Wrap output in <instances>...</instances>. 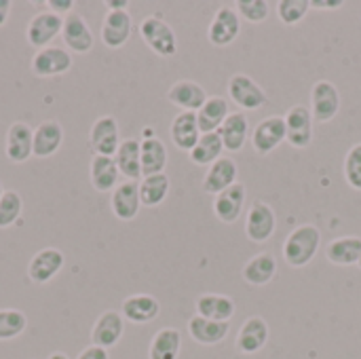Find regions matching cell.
<instances>
[{
	"label": "cell",
	"mask_w": 361,
	"mask_h": 359,
	"mask_svg": "<svg viewBox=\"0 0 361 359\" xmlns=\"http://www.w3.org/2000/svg\"><path fill=\"white\" fill-rule=\"evenodd\" d=\"M319 243H322V231L313 224H302L288 235L283 243V260L292 269H302L317 256Z\"/></svg>",
	"instance_id": "obj_1"
},
{
	"label": "cell",
	"mask_w": 361,
	"mask_h": 359,
	"mask_svg": "<svg viewBox=\"0 0 361 359\" xmlns=\"http://www.w3.org/2000/svg\"><path fill=\"white\" fill-rule=\"evenodd\" d=\"M140 36L144 38L148 49L161 57H171L178 51V36L161 15H148L146 19H142Z\"/></svg>",
	"instance_id": "obj_2"
},
{
	"label": "cell",
	"mask_w": 361,
	"mask_h": 359,
	"mask_svg": "<svg viewBox=\"0 0 361 359\" xmlns=\"http://www.w3.org/2000/svg\"><path fill=\"white\" fill-rule=\"evenodd\" d=\"M226 91H228V97L241 110H258V108L267 106V102H269L267 91L250 74H233Z\"/></svg>",
	"instance_id": "obj_3"
},
{
	"label": "cell",
	"mask_w": 361,
	"mask_h": 359,
	"mask_svg": "<svg viewBox=\"0 0 361 359\" xmlns=\"http://www.w3.org/2000/svg\"><path fill=\"white\" fill-rule=\"evenodd\" d=\"M32 72L40 78H51V76H61L72 68V55L63 47H44L38 49L36 55L32 57L30 63Z\"/></svg>",
	"instance_id": "obj_4"
},
{
	"label": "cell",
	"mask_w": 361,
	"mask_h": 359,
	"mask_svg": "<svg viewBox=\"0 0 361 359\" xmlns=\"http://www.w3.org/2000/svg\"><path fill=\"white\" fill-rule=\"evenodd\" d=\"M241 32V17L235 6H220L207 28V38L214 47H228Z\"/></svg>",
	"instance_id": "obj_5"
},
{
	"label": "cell",
	"mask_w": 361,
	"mask_h": 359,
	"mask_svg": "<svg viewBox=\"0 0 361 359\" xmlns=\"http://www.w3.org/2000/svg\"><path fill=\"white\" fill-rule=\"evenodd\" d=\"M341 110V93L334 83L317 80L311 89V114L317 123H330Z\"/></svg>",
	"instance_id": "obj_6"
},
{
	"label": "cell",
	"mask_w": 361,
	"mask_h": 359,
	"mask_svg": "<svg viewBox=\"0 0 361 359\" xmlns=\"http://www.w3.org/2000/svg\"><path fill=\"white\" fill-rule=\"evenodd\" d=\"M277 229V216L275 209L264 203V201H256L245 218V235L250 241L254 243H264L275 235Z\"/></svg>",
	"instance_id": "obj_7"
},
{
	"label": "cell",
	"mask_w": 361,
	"mask_h": 359,
	"mask_svg": "<svg viewBox=\"0 0 361 359\" xmlns=\"http://www.w3.org/2000/svg\"><path fill=\"white\" fill-rule=\"evenodd\" d=\"M61 28H63V17L61 15L51 13V11H40L27 21L25 38H27V42L32 47L44 49V47H49V42L57 34H61Z\"/></svg>",
	"instance_id": "obj_8"
},
{
	"label": "cell",
	"mask_w": 361,
	"mask_h": 359,
	"mask_svg": "<svg viewBox=\"0 0 361 359\" xmlns=\"http://www.w3.org/2000/svg\"><path fill=\"white\" fill-rule=\"evenodd\" d=\"M288 138L286 131V118L283 116H267L262 118L254 133H252V146L258 154H271L281 146V142Z\"/></svg>",
	"instance_id": "obj_9"
},
{
	"label": "cell",
	"mask_w": 361,
	"mask_h": 359,
	"mask_svg": "<svg viewBox=\"0 0 361 359\" xmlns=\"http://www.w3.org/2000/svg\"><path fill=\"white\" fill-rule=\"evenodd\" d=\"M61 38H63V44L74 53H89L95 42L87 19L78 11H72L63 17Z\"/></svg>",
	"instance_id": "obj_10"
},
{
	"label": "cell",
	"mask_w": 361,
	"mask_h": 359,
	"mask_svg": "<svg viewBox=\"0 0 361 359\" xmlns=\"http://www.w3.org/2000/svg\"><path fill=\"white\" fill-rule=\"evenodd\" d=\"M286 118V131L288 142L294 148H307L313 142V114L307 106H292L288 110Z\"/></svg>",
	"instance_id": "obj_11"
},
{
	"label": "cell",
	"mask_w": 361,
	"mask_h": 359,
	"mask_svg": "<svg viewBox=\"0 0 361 359\" xmlns=\"http://www.w3.org/2000/svg\"><path fill=\"white\" fill-rule=\"evenodd\" d=\"M66 264V256L57 248H42L30 258L27 277L34 284H49Z\"/></svg>",
	"instance_id": "obj_12"
},
{
	"label": "cell",
	"mask_w": 361,
	"mask_h": 359,
	"mask_svg": "<svg viewBox=\"0 0 361 359\" xmlns=\"http://www.w3.org/2000/svg\"><path fill=\"white\" fill-rule=\"evenodd\" d=\"M89 144L93 148L95 154H102V157H114L118 146H121V140H118V123L114 116H99L93 127H91V133H89Z\"/></svg>",
	"instance_id": "obj_13"
},
{
	"label": "cell",
	"mask_w": 361,
	"mask_h": 359,
	"mask_svg": "<svg viewBox=\"0 0 361 359\" xmlns=\"http://www.w3.org/2000/svg\"><path fill=\"white\" fill-rule=\"evenodd\" d=\"M133 32V19L129 11H108L102 23V42L108 49H121L127 44Z\"/></svg>",
	"instance_id": "obj_14"
},
{
	"label": "cell",
	"mask_w": 361,
	"mask_h": 359,
	"mask_svg": "<svg viewBox=\"0 0 361 359\" xmlns=\"http://www.w3.org/2000/svg\"><path fill=\"white\" fill-rule=\"evenodd\" d=\"M245 197H247V190L241 182H235L233 186H228L226 190L216 195V199H214L216 218L224 224H235L243 214Z\"/></svg>",
	"instance_id": "obj_15"
},
{
	"label": "cell",
	"mask_w": 361,
	"mask_h": 359,
	"mask_svg": "<svg viewBox=\"0 0 361 359\" xmlns=\"http://www.w3.org/2000/svg\"><path fill=\"white\" fill-rule=\"evenodd\" d=\"M110 207H112V214L118 220H123V222L133 220L140 214V207H142V201H140V184L137 182H129V180L127 182H121L112 190Z\"/></svg>",
	"instance_id": "obj_16"
},
{
	"label": "cell",
	"mask_w": 361,
	"mask_h": 359,
	"mask_svg": "<svg viewBox=\"0 0 361 359\" xmlns=\"http://www.w3.org/2000/svg\"><path fill=\"white\" fill-rule=\"evenodd\" d=\"M167 99L184 112H199L207 102V91L195 80H178L169 87Z\"/></svg>",
	"instance_id": "obj_17"
},
{
	"label": "cell",
	"mask_w": 361,
	"mask_h": 359,
	"mask_svg": "<svg viewBox=\"0 0 361 359\" xmlns=\"http://www.w3.org/2000/svg\"><path fill=\"white\" fill-rule=\"evenodd\" d=\"M123 332H125L123 315L116 313V311H106V313L99 315V320L95 322V326L91 330V343L95 347L110 349L123 339Z\"/></svg>",
	"instance_id": "obj_18"
},
{
	"label": "cell",
	"mask_w": 361,
	"mask_h": 359,
	"mask_svg": "<svg viewBox=\"0 0 361 359\" xmlns=\"http://www.w3.org/2000/svg\"><path fill=\"white\" fill-rule=\"evenodd\" d=\"M237 176H239L237 163L231 157H222L214 165H209V169L203 178V193L216 197L222 190H226L228 186H233L237 182Z\"/></svg>",
	"instance_id": "obj_19"
},
{
	"label": "cell",
	"mask_w": 361,
	"mask_h": 359,
	"mask_svg": "<svg viewBox=\"0 0 361 359\" xmlns=\"http://www.w3.org/2000/svg\"><path fill=\"white\" fill-rule=\"evenodd\" d=\"M63 142V129L57 121H44L34 129L32 135V157L36 159H47L59 150Z\"/></svg>",
	"instance_id": "obj_20"
},
{
	"label": "cell",
	"mask_w": 361,
	"mask_h": 359,
	"mask_svg": "<svg viewBox=\"0 0 361 359\" xmlns=\"http://www.w3.org/2000/svg\"><path fill=\"white\" fill-rule=\"evenodd\" d=\"M267 343H269V324L258 315L245 320L237 334V349L245 355H254L260 349H264Z\"/></svg>",
	"instance_id": "obj_21"
},
{
	"label": "cell",
	"mask_w": 361,
	"mask_h": 359,
	"mask_svg": "<svg viewBox=\"0 0 361 359\" xmlns=\"http://www.w3.org/2000/svg\"><path fill=\"white\" fill-rule=\"evenodd\" d=\"M32 135L34 131L30 129V125L17 121L8 127L6 131V159L15 165L25 163L32 157Z\"/></svg>",
	"instance_id": "obj_22"
},
{
	"label": "cell",
	"mask_w": 361,
	"mask_h": 359,
	"mask_svg": "<svg viewBox=\"0 0 361 359\" xmlns=\"http://www.w3.org/2000/svg\"><path fill=\"white\" fill-rule=\"evenodd\" d=\"M161 305L150 294H133L123 300L121 315L129 320L131 324H150L159 317Z\"/></svg>",
	"instance_id": "obj_23"
},
{
	"label": "cell",
	"mask_w": 361,
	"mask_h": 359,
	"mask_svg": "<svg viewBox=\"0 0 361 359\" xmlns=\"http://www.w3.org/2000/svg\"><path fill=\"white\" fill-rule=\"evenodd\" d=\"M114 163L118 167V174L123 178H127L129 182H137L142 180V150H140V140L127 138L121 142L116 154H114Z\"/></svg>",
	"instance_id": "obj_24"
},
{
	"label": "cell",
	"mask_w": 361,
	"mask_h": 359,
	"mask_svg": "<svg viewBox=\"0 0 361 359\" xmlns=\"http://www.w3.org/2000/svg\"><path fill=\"white\" fill-rule=\"evenodd\" d=\"M228 332H231L228 322H212V320H205L201 315H195L188 320L190 339L199 345H205V347L222 343L228 336Z\"/></svg>",
	"instance_id": "obj_25"
},
{
	"label": "cell",
	"mask_w": 361,
	"mask_h": 359,
	"mask_svg": "<svg viewBox=\"0 0 361 359\" xmlns=\"http://www.w3.org/2000/svg\"><path fill=\"white\" fill-rule=\"evenodd\" d=\"M171 142L180 148V150H186L190 152L199 138H201V129H199V123H197V112H180L173 121H171Z\"/></svg>",
	"instance_id": "obj_26"
},
{
	"label": "cell",
	"mask_w": 361,
	"mask_h": 359,
	"mask_svg": "<svg viewBox=\"0 0 361 359\" xmlns=\"http://www.w3.org/2000/svg\"><path fill=\"white\" fill-rule=\"evenodd\" d=\"M195 309H197V315L212 320V322H231L237 311L235 300L224 294H201L197 298Z\"/></svg>",
	"instance_id": "obj_27"
},
{
	"label": "cell",
	"mask_w": 361,
	"mask_h": 359,
	"mask_svg": "<svg viewBox=\"0 0 361 359\" xmlns=\"http://www.w3.org/2000/svg\"><path fill=\"white\" fill-rule=\"evenodd\" d=\"M224 150L228 152H239L245 146L247 133H250V121L245 116V112H231L226 116V121L222 123V127L218 129Z\"/></svg>",
	"instance_id": "obj_28"
},
{
	"label": "cell",
	"mask_w": 361,
	"mask_h": 359,
	"mask_svg": "<svg viewBox=\"0 0 361 359\" xmlns=\"http://www.w3.org/2000/svg\"><path fill=\"white\" fill-rule=\"evenodd\" d=\"M91 184L97 193H110L118 186V167L114 163V157H102L93 154L91 159Z\"/></svg>",
	"instance_id": "obj_29"
},
{
	"label": "cell",
	"mask_w": 361,
	"mask_h": 359,
	"mask_svg": "<svg viewBox=\"0 0 361 359\" xmlns=\"http://www.w3.org/2000/svg\"><path fill=\"white\" fill-rule=\"evenodd\" d=\"M140 150H142V176H157V174H165L167 167V148L159 138H144L140 142Z\"/></svg>",
	"instance_id": "obj_30"
},
{
	"label": "cell",
	"mask_w": 361,
	"mask_h": 359,
	"mask_svg": "<svg viewBox=\"0 0 361 359\" xmlns=\"http://www.w3.org/2000/svg\"><path fill=\"white\" fill-rule=\"evenodd\" d=\"M241 275L250 286H267L277 275V260H275L273 254L262 252V254L254 256L252 260H247Z\"/></svg>",
	"instance_id": "obj_31"
},
{
	"label": "cell",
	"mask_w": 361,
	"mask_h": 359,
	"mask_svg": "<svg viewBox=\"0 0 361 359\" xmlns=\"http://www.w3.org/2000/svg\"><path fill=\"white\" fill-rule=\"evenodd\" d=\"M228 114H231V108H228V102L224 97H218V95L216 97H207L203 108L197 112V123H199L201 133L218 131Z\"/></svg>",
	"instance_id": "obj_32"
},
{
	"label": "cell",
	"mask_w": 361,
	"mask_h": 359,
	"mask_svg": "<svg viewBox=\"0 0 361 359\" xmlns=\"http://www.w3.org/2000/svg\"><path fill=\"white\" fill-rule=\"evenodd\" d=\"M326 256L336 267L357 264L361 258V237H338L328 243Z\"/></svg>",
	"instance_id": "obj_33"
},
{
	"label": "cell",
	"mask_w": 361,
	"mask_h": 359,
	"mask_svg": "<svg viewBox=\"0 0 361 359\" xmlns=\"http://www.w3.org/2000/svg\"><path fill=\"white\" fill-rule=\"evenodd\" d=\"M180 349H182V334L176 328H163L150 341L148 359H178Z\"/></svg>",
	"instance_id": "obj_34"
},
{
	"label": "cell",
	"mask_w": 361,
	"mask_h": 359,
	"mask_svg": "<svg viewBox=\"0 0 361 359\" xmlns=\"http://www.w3.org/2000/svg\"><path fill=\"white\" fill-rule=\"evenodd\" d=\"M222 152H224V144H222V138L218 131H212V133H201L197 146L188 152L190 154V161L195 165H214L218 159H222Z\"/></svg>",
	"instance_id": "obj_35"
},
{
	"label": "cell",
	"mask_w": 361,
	"mask_h": 359,
	"mask_svg": "<svg viewBox=\"0 0 361 359\" xmlns=\"http://www.w3.org/2000/svg\"><path fill=\"white\" fill-rule=\"evenodd\" d=\"M169 186H171V182H169L167 174H157V176L142 178V182H140V201H142V205H146V207L161 205L169 195Z\"/></svg>",
	"instance_id": "obj_36"
},
{
	"label": "cell",
	"mask_w": 361,
	"mask_h": 359,
	"mask_svg": "<svg viewBox=\"0 0 361 359\" xmlns=\"http://www.w3.org/2000/svg\"><path fill=\"white\" fill-rule=\"evenodd\" d=\"M27 317L17 309H0V341H13L23 334Z\"/></svg>",
	"instance_id": "obj_37"
},
{
	"label": "cell",
	"mask_w": 361,
	"mask_h": 359,
	"mask_svg": "<svg viewBox=\"0 0 361 359\" xmlns=\"http://www.w3.org/2000/svg\"><path fill=\"white\" fill-rule=\"evenodd\" d=\"M309 11H311V0H279L277 2V15L281 23L286 25L300 23Z\"/></svg>",
	"instance_id": "obj_38"
},
{
	"label": "cell",
	"mask_w": 361,
	"mask_h": 359,
	"mask_svg": "<svg viewBox=\"0 0 361 359\" xmlns=\"http://www.w3.org/2000/svg\"><path fill=\"white\" fill-rule=\"evenodd\" d=\"M21 209H23L21 195L15 190H4L0 199V229H8L11 224H15L17 218L21 216Z\"/></svg>",
	"instance_id": "obj_39"
},
{
	"label": "cell",
	"mask_w": 361,
	"mask_h": 359,
	"mask_svg": "<svg viewBox=\"0 0 361 359\" xmlns=\"http://www.w3.org/2000/svg\"><path fill=\"white\" fill-rule=\"evenodd\" d=\"M343 174L351 188L361 190V144H353L349 152L345 154Z\"/></svg>",
	"instance_id": "obj_40"
},
{
	"label": "cell",
	"mask_w": 361,
	"mask_h": 359,
	"mask_svg": "<svg viewBox=\"0 0 361 359\" xmlns=\"http://www.w3.org/2000/svg\"><path fill=\"white\" fill-rule=\"evenodd\" d=\"M235 8H237L239 17H243L250 23H262L271 13V6L267 0H239L235 4Z\"/></svg>",
	"instance_id": "obj_41"
},
{
	"label": "cell",
	"mask_w": 361,
	"mask_h": 359,
	"mask_svg": "<svg viewBox=\"0 0 361 359\" xmlns=\"http://www.w3.org/2000/svg\"><path fill=\"white\" fill-rule=\"evenodd\" d=\"M47 6H49V11H51V13H57V15L66 17L68 13H72L74 2H72V0H49V2H47Z\"/></svg>",
	"instance_id": "obj_42"
},
{
	"label": "cell",
	"mask_w": 361,
	"mask_h": 359,
	"mask_svg": "<svg viewBox=\"0 0 361 359\" xmlns=\"http://www.w3.org/2000/svg\"><path fill=\"white\" fill-rule=\"evenodd\" d=\"M76 359H110V355H108V349H102V347L91 345V347H87Z\"/></svg>",
	"instance_id": "obj_43"
},
{
	"label": "cell",
	"mask_w": 361,
	"mask_h": 359,
	"mask_svg": "<svg viewBox=\"0 0 361 359\" xmlns=\"http://www.w3.org/2000/svg\"><path fill=\"white\" fill-rule=\"evenodd\" d=\"M311 6H315V8H341V6H345V0H311Z\"/></svg>",
	"instance_id": "obj_44"
},
{
	"label": "cell",
	"mask_w": 361,
	"mask_h": 359,
	"mask_svg": "<svg viewBox=\"0 0 361 359\" xmlns=\"http://www.w3.org/2000/svg\"><path fill=\"white\" fill-rule=\"evenodd\" d=\"M11 6H13L11 0H0V28H2V25L6 23V19H8Z\"/></svg>",
	"instance_id": "obj_45"
},
{
	"label": "cell",
	"mask_w": 361,
	"mask_h": 359,
	"mask_svg": "<svg viewBox=\"0 0 361 359\" xmlns=\"http://www.w3.org/2000/svg\"><path fill=\"white\" fill-rule=\"evenodd\" d=\"M106 6H108V11H127L129 0H108Z\"/></svg>",
	"instance_id": "obj_46"
},
{
	"label": "cell",
	"mask_w": 361,
	"mask_h": 359,
	"mask_svg": "<svg viewBox=\"0 0 361 359\" xmlns=\"http://www.w3.org/2000/svg\"><path fill=\"white\" fill-rule=\"evenodd\" d=\"M49 359H70L66 353H53V355H49Z\"/></svg>",
	"instance_id": "obj_47"
},
{
	"label": "cell",
	"mask_w": 361,
	"mask_h": 359,
	"mask_svg": "<svg viewBox=\"0 0 361 359\" xmlns=\"http://www.w3.org/2000/svg\"><path fill=\"white\" fill-rule=\"evenodd\" d=\"M2 195H4V188H2V184H0V199H2Z\"/></svg>",
	"instance_id": "obj_48"
},
{
	"label": "cell",
	"mask_w": 361,
	"mask_h": 359,
	"mask_svg": "<svg viewBox=\"0 0 361 359\" xmlns=\"http://www.w3.org/2000/svg\"><path fill=\"white\" fill-rule=\"evenodd\" d=\"M357 267H360V269H361V258H360V262H357Z\"/></svg>",
	"instance_id": "obj_49"
}]
</instances>
